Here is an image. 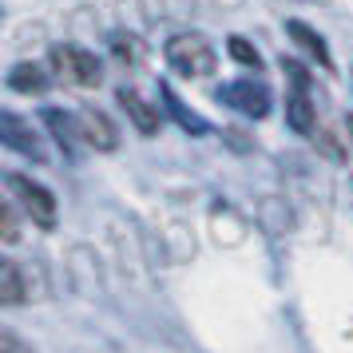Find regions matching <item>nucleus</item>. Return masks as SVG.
<instances>
[{
	"mask_svg": "<svg viewBox=\"0 0 353 353\" xmlns=\"http://www.w3.org/2000/svg\"><path fill=\"white\" fill-rule=\"evenodd\" d=\"M163 52H167V64H171V72L187 76V80L210 76V72H214V64H219V56H214V48H210V40H207V36H199V32L171 36Z\"/></svg>",
	"mask_w": 353,
	"mask_h": 353,
	"instance_id": "nucleus-1",
	"label": "nucleus"
},
{
	"mask_svg": "<svg viewBox=\"0 0 353 353\" xmlns=\"http://www.w3.org/2000/svg\"><path fill=\"white\" fill-rule=\"evenodd\" d=\"M8 191L20 203V210L32 219V226H44V230L56 226V199L44 183H36L28 175H8Z\"/></svg>",
	"mask_w": 353,
	"mask_h": 353,
	"instance_id": "nucleus-2",
	"label": "nucleus"
},
{
	"mask_svg": "<svg viewBox=\"0 0 353 353\" xmlns=\"http://www.w3.org/2000/svg\"><path fill=\"white\" fill-rule=\"evenodd\" d=\"M48 60H52V68H56L68 83H80V88H96V83H99V60L88 48H76V44H56Z\"/></svg>",
	"mask_w": 353,
	"mask_h": 353,
	"instance_id": "nucleus-3",
	"label": "nucleus"
},
{
	"mask_svg": "<svg viewBox=\"0 0 353 353\" xmlns=\"http://www.w3.org/2000/svg\"><path fill=\"white\" fill-rule=\"evenodd\" d=\"M286 72H290V80H294V92H290V99H286V123L298 135H310L314 131V103H310V92H305V68L302 64H286Z\"/></svg>",
	"mask_w": 353,
	"mask_h": 353,
	"instance_id": "nucleus-4",
	"label": "nucleus"
},
{
	"mask_svg": "<svg viewBox=\"0 0 353 353\" xmlns=\"http://www.w3.org/2000/svg\"><path fill=\"white\" fill-rule=\"evenodd\" d=\"M219 96H223V103L239 108V112L250 115V119L270 115V92H266L262 83H254V80H234V83H226Z\"/></svg>",
	"mask_w": 353,
	"mask_h": 353,
	"instance_id": "nucleus-5",
	"label": "nucleus"
},
{
	"mask_svg": "<svg viewBox=\"0 0 353 353\" xmlns=\"http://www.w3.org/2000/svg\"><path fill=\"white\" fill-rule=\"evenodd\" d=\"M115 99H119V108L128 112V119L135 123L139 135H155V131H159V103H151L143 92H135V88H119Z\"/></svg>",
	"mask_w": 353,
	"mask_h": 353,
	"instance_id": "nucleus-6",
	"label": "nucleus"
},
{
	"mask_svg": "<svg viewBox=\"0 0 353 353\" xmlns=\"http://www.w3.org/2000/svg\"><path fill=\"white\" fill-rule=\"evenodd\" d=\"M76 119H80V135H83L88 147H96V151H115V147H119V128H115L103 112L88 108V112H80Z\"/></svg>",
	"mask_w": 353,
	"mask_h": 353,
	"instance_id": "nucleus-7",
	"label": "nucleus"
},
{
	"mask_svg": "<svg viewBox=\"0 0 353 353\" xmlns=\"http://www.w3.org/2000/svg\"><path fill=\"white\" fill-rule=\"evenodd\" d=\"M0 135H4V143L12 147V151L28 155V159H44V147H40V139H36L32 123H24L20 115L4 112V119H0Z\"/></svg>",
	"mask_w": 353,
	"mask_h": 353,
	"instance_id": "nucleus-8",
	"label": "nucleus"
},
{
	"mask_svg": "<svg viewBox=\"0 0 353 353\" xmlns=\"http://www.w3.org/2000/svg\"><path fill=\"white\" fill-rule=\"evenodd\" d=\"M159 96L167 99L163 108H167V112L175 115V123H179L183 131H191V135H207V131H210V123H207V119H203L199 112H191V108H187V103H183V99H179L175 92H171V88H167V83L159 88Z\"/></svg>",
	"mask_w": 353,
	"mask_h": 353,
	"instance_id": "nucleus-9",
	"label": "nucleus"
},
{
	"mask_svg": "<svg viewBox=\"0 0 353 353\" xmlns=\"http://www.w3.org/2000/svg\"><path fill=\"white\" fill-rule=\"evenodd\" d=\"M44 123L52 128V135H56V143L64 147L68 155H76V135H80V119H76V115L56 112V108H48V112H44Z\"/></svg>",
	"mask_w": 353,
	"mask_h": 353,
	"instance_id": "nucleus-10",
	"label": "nucleus"
},
{
	"mask_svg": "<svg viewBox=\"0 0 353 353\" xmlns=\"http://www.w3.org/2000/svg\"><path fill=\"white\" fill-rule=\"evenodd\" d=\"M286 32L294 36V40H298V44H302V48L310 52V56H318V64L330 68V48H325V40H321V36L314 32L310 24H302V20H290V24H286Z\"/></svg>",
	"mask_w": 353,
	"mask_h": 353,
	"instance_id": "nucleus-11",
	"label": "nucleus"
},
{
	"mask_svg": "<svg viewBox=\"0 0 353 353\" xmlns=\"http://www.w3.org/2000/svg\"><path fill=\"white\" fill-rule=\"evenodd\" d=\"M0 302L4 305H17L24 302V282H20V266L12 258L0 262Z\"/></svg>",
	"mask_w": 353,
	"mask_h": 353,
	"instance_id": "nucleus-12",
	"label": "nucleus"
},
{
	"mask_svg": "<svg viewBox=\"0 0 353 353\" xmlns=\"http://www.w3.org/2000/svg\"><path fill=\"white\" fill-rule=\"evenodd\" d=\"M8 83H12L17 92H28V96H32V92H44V88H48V76L36 64H17L8 72Z\"/></svg>",
	"mask_w": 353,
	"mask_h": 353,
	"instance_id": "nucleus-13",
	"label": "nucleus"
},
{
	"mask_svg": "<svg viewBox=\"0 0 353 353\" xmlns=\"http://www.w3.org/2000/svg\"><path fill=\"white\" fill-rule=\"evenodd\" d=\"M230 56H234V60H242L246 68H254V72L262 68V56H258V48H250L242 36H230Z\"/></svg>",
	"mask_w": 353,
	"mask_h": 353,
	"instance_id": "nucleus-14",
	"label": "nucleus"
},
{
	"mask_svg": "<svg viewBox=\"0 0 353 353\" xmlns=\"http://www.w3.org/2000/svg\"><path fill=\"white\" fill-rule=\"evenodd\" d=\"M4 242H17V214H12V203H4Z\"/></svg>",
	"mask_w": 353,
	"mask_h": 353,
	"instance_id": "nucleus-15",
	"label": "nucleus"
},
{
	"mask_svg": "<svg viewBox=\"0 0 353 353\" xmlns=\"http://www.w3.org/2000/svg\"><path fill=\"white\" fill-rule=\"evenodd\" d=\"M0 353H28V350H24L12 334H4V337H0Z\"/></svg>",
	"mask_w": 353,
	"mask_h": 353,
	"instance_id": "nucleus-16",
	"label": "nucleus"
},
{
	"mask_svg": "<svg viewBox=\"0 0 353 353\" xmlns=\"http://www.w3.org/2000/svg\"><path fill=\"white\" fill-rule=\"evenodd\" d=\"M350 128H353V119H350Z\"/></svg>",
	"mask_w": 353,
	"mask_h": 353,
	"instance_id": "nucleus-17",
	"label": "nucleus"
}]
</instances>
